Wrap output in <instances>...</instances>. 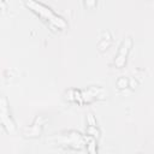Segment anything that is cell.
<instances>
[{"mask_svg": "<svg viewBox=\"0 0 154 154\" xmlns=\"http://www.w3.org/2000/svg\"><path fill=\"white\" fill-rule=\"evenodd\" d=\"M25 5L32 11L35 12L40 18H42L43 20H46L47 23H49L52 26H55L58 29H65L66 28V22L58 14H55L48 6H46L42 2L38 1H25Z\"/></svg>", "mask_w": 154, "mask_h": 154, "instance_id": "cell-1", "label": "cell"}, {"mask_svg": "<svg viewBox=\"0 0 154 154\" xmlns=\"http://www.w3.org/2000/svg\"><path fill=\"white\" fill-rule=\"evenodd\" d=\"M55 141L58 142V144L60 146H67L71 147L73 149H81L84 144V137L75 131H69L65 134H59L57 136H54Z\"/></svg>", "mask_w": 154, "mask_h": 154, "instance_id": "cell-2", "label": "cell"}, {"mask_svg": "<svg viewBox=\"0 0 154 154\" xmlns=\"http://www.w3.org/2000/svg\"><path fill=\"white\" fill-rule=\"evenodd\" d=\"M0 124L5 128V130L8 134H14L16 126L13 120L11 119L10 111H8V103L5 96H0Z\"/></svg>", "mask_w": 154, "mask_h": 154, "instance_id": "cell-3", "label": "cell"}, {"mask_svg": "<svg viewBox=\"0 0 154 154\" xmlns=\"http://www.w3.org/2000/svg\"><path fill=\"white\" fill-rule=\"evenodd\" d=\"M106 95V91L101 87H90L85 90H79V97H81V105L91 102L96 99H103Z\"/></svg>", "mask_w": 154, "mask_h": 154, "instance_id": "cell-4", "label": "cell"}, {"mask_svg": "<svg viewBox=\"0 0 154 154\" xmlns=\"http://www.w3.org/2000/svg\"><path fill=\"white\" fill-rule=\"evenodd\" d=\"M131 45H132V41H131L130 37H126V38L123 41V43H122V46H120V48H119L118 55H117V58H116V60H114V64H116L117 67H122V66L125 65L126 57H128V53H129V51H130Z\"/></svg>", "mask_w": 154, "mask_h": 154, "instance_id": "cell-5", "label": "cell"}, {"mask_svg": "<svg viewBox=\"0 0 154 154\" xmlns=\"http://www.w3.org/2000/svg\"><path fill=\"white\" fill-rule=\"evenodd\" d=\"M46 122H47L46 118H43L41 116L36 117L35 120H34V123L30 126H28V128L24 129V135L25 136H29V137H37V136H40L41 130H42V126H43V124Z\"/></svg>", "mask_w": 154, "mask_h": 154, "instance_id": "cell-6", "label": "cell"}, {"mask_svg": "<svg viewBox=\"0 0 154 154\" xmlns=\"http://www.w3.org/2000/svg\"><path fill=\"white\" fill-rule=\"evenodd\" d=\"M84 142H87V150L89 152V154H97V152H96V140L93 136L87 135L84 137Z\"/></svg>", "mask_w": 154, "mask_h": 154, "instance_id": "cell-7", "label": "cell"}, {"mask_svg": "<svg viewBox=\"0 0 154 154\" xmlns=\"http://www.w3.org/2000/svg\"><path fill=\"white\" fill-rule=\"evenodd\" d=\"M87 120H88V126H96V122H95V119H94L91 113H88Z\"/></svg>", "mask_w": 154, "mask_h": 154, "instance_id": "cell-8", "label": "cell"}]
</instances>
